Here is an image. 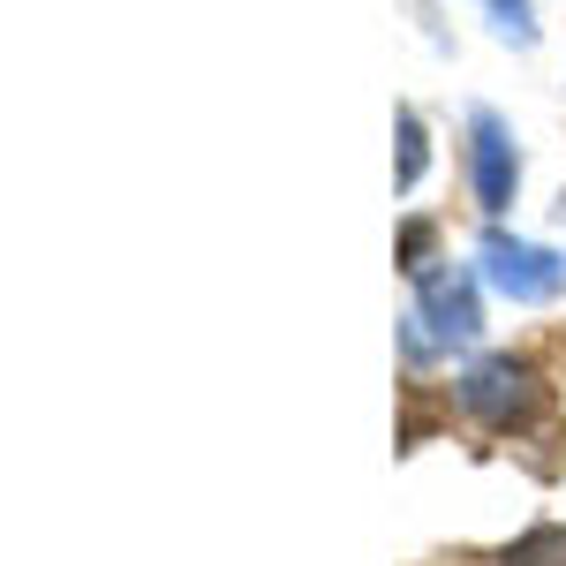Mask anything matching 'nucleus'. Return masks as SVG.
<instances>
[{
	"mask_svg": "<svg viewBox=\"0 0 566 566\" xmlns=\"http://www.w3.org/2000/svg\"><path fill=\"white\" fill-rule=\"evenodd\" d=\"M559 212H566V205H559Z\"/></svg>",
	"mask_w": 566,
	"mask_h": 566,
	"instance_id": "1a4fd4ad",
	"label": "nucleus"
},
{
	"mask_svg": "<svg viewBox=\"0 0 566 566\" xmlns=\"http://www.w3.org/2000/svg\"><path fill=\"white\" fill-rule=\"evenodd\" d=\"M469 136H476V205H483V212H506V205H514V181H522L514 136H506L499 114H476Z\"/></svg>",
	"mask_w": 566,
	"mask_h": 566,
	"instance_id": "20e7f679",
	"label": "nucleus"
},
{
	"mask_svg": "<svg viewBox=\"0 0 566 566\" xmlns=\"http://www.w3.org/2000/svg\"><path fill=\"white\" fill-rule=\"evenodd\" d=\"M491 15H499V31H506L514 45L536 39V23H528V0H491Z\"/></svg>",
	"mask_w": 566,
	"mask_h": 566,
	"instance_id": "0eeeda50",
	"label": "nucleus"
},
{
	"mask_svg": "<svg viewBox=\"0 0 566 566\" xmlns=\"http://www.w3.org/2000/svg\"><path fill=\"white\" fill-rule=\"evenodd\" d=\"M431 227H423V219H408V234H400V264H408V272H416V280H423V272H431Z\"/></svg>",
	"mask_w": 566,
	"mask_h": 566,
	"instance_id": "6e6552de",
	"label": "nucleus"
},
{
	"mask_svg": "<svg viewBox=\"0 0 566 566\" xmlns=\"http://www.w3.org/2000/svg\"><path fill=\"white\" fill-rule=\"evenodd\" d=\"M431 167V144H423V122L416 114H400V189H416Z\"/></svg>",
	"mask_w": 566,
	"mask_h": 566,
	"instance_id": "39448f33",
	"label": "nucleus"
},
{
	"mask_svg": "<svg viewBox=\"0 0 566 566\" xmlns=\"http://www.w3.org/2000/svg\"><path fill=\"white\" fill-rule=\"evenodd\" d=\"M461 408L483 416L491 431H514L522 416H536V370L514 363V355H483V363H469V378H461Z\"/></svg>",
	"mask_w": 566,
	"mask_h": 566,
	"instance_id": "f03ea898",
	"label": "nucleus"
},
{
	"mask_svg": "<svg viewBox=\"0 0 566 566\" xmlns=\"http://www.w3.org/2000/svg\"><path fill=\"white\" fill-rule=\"evenodd\" d=\"M416 325L431 333L438 348H453V340H476V333H483L476 287H469L461 272H423V310H416Z\"/></svg>",
	"mask_w": 566,
	"mask_h": 566,
	"instance_id": "7ed1b4c3",
	"label": "nucleus"
},
{
	"mask_svg": "<svg viewBox=\"0 0 566 566\" xmlns=\"http://www.w3.org/2000/svg\"><path fill=\"white\" fill-rule=\"evenodd\" d=\"M476 264H483V280L506 295V303H552L566 287V264L552 258V250H536V242H514V234H483V250H476Z\"/></svg>",
	"mask_w": 566,
	"mask_h": 566,
	"instance_id": "f257e3e1",
	"label": "nucleus"
},
{
	"mask_svg": "<svg viewBox=\"0 0 566 566\" xmlns=\"http://www.w3.org/2000/svg\"><path fill=\"white\" fill-rule=\"evenodd\" d=\"M506 566H566V536L559 528H536L528 544H514V559Z\"/></svg>",
	"mask_w": 566,
	"mask_h": 566,
	"instance_id": "423d86ee",
	"label": "nucleus"
}]
</instances>
